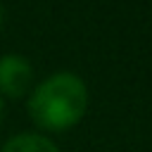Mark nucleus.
I'll use <instances>...</instances> for the list:
<instances>
[{"label": "nucleus", "instance_id": "obj_1", "mask_svg": "<svg viewBox=\"0 0 152 152\" xmlns=\"http://www.w3.org/2000/svg\"><path fill=\"white\" fill-rule=\"evenodd\" d=\"M88 86L76 71H55L45 76L26 97V112L43 133H64L78 126L88 112Z\"/></svg>", "mask_w": 152, "mask_h": 152}, {"label": "nucleus", "instance_id": "obj_2", "mask_svg": "<svg viewBox=\"0 0 152 152\" xmlns=\"http://www.w3.org/2000/svg\"><path fill=\"white\" fill-rule=\"evenodd\" d=\"M36 71L28 57L19 52L0 55V97L2 100H21L33 90Z\"/></svg>", "mask_w": 152, "mask_h": 152}, {"label": "nucleus", "instance_id": "obj_3", "mask_svg": "<svg viewBox=\"0 0 152 152\" xmlns=\"http://www.w3.org/2000/svg\"><path fill=\"white\" fill-rule=\"evenodd\" d=\"M0 152H59L57 142L45 133H28L21 131L12 138H7L0 147Z\"/></svg>", "mask_w": 152, "mask_h": 152}, {"label": "nucleus", "instance_id": "obj_4", "mask_svg": "<svg viewBox=\"0 0 152 152\" xmlns=\"http://www.w3.org/2000/svg\"><path fill=\"white\" fill-rule=\"evenodd\" d=\"M5 26V7H2V2H0V28Z\"/></svg>", "mask_w": 152, "mask_h": 152}, {"label": "nucleus", "instance_id": "obj_5", "mask_svg": "<svg viewBox=\"0 0 152 152\" xmlns=\"http://www.w3.org/2000/svg\"><path fill=\"white\" fill-rule=\"evenodd\" d=\"M2 114H5V100L0 97V124H2Z\"/></svg>", "mask_w": 152, "mask_h": 152}]
</instances>
